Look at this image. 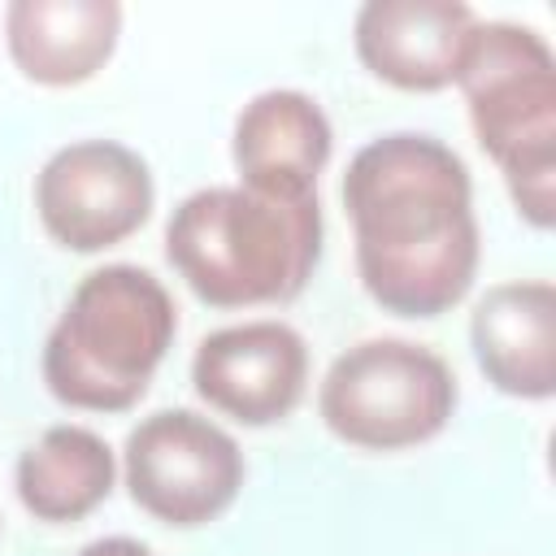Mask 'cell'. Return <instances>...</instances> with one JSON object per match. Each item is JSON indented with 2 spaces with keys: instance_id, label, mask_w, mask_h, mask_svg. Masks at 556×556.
Returning <instances> with one entry per match:
<instances>
[{
  "instance_id": "cell-8",
  "label": "cell",
  "mask_w": 556,
  "mask_h": 556,
  "mask_svg": "<svg viewBox=\"0 0 556 556\" xmlns=\"http://www.w3.org/2000/svg\"><path fill=\"white\" fill-rule=\"evenodd\" d=\"M200 400L243 426L282 421L308 382V348L287 321H243L200 339L191 356Z\"/></svg>"
},
{
  "instance_id": "cell-9",
  "label": "cell",
  "mask_w": 556,
  "mask_h": 556,
  "mask_svg": "<svg viewBox=\"0 0 556 556\" xmlns=\"http://www.w3.org/2000/svg\"><path fill=\"white\" fill-rule=\"evenodd\" d=\"M478 13L460 0H369L352 43L361 65L400 91H443L460 78Z\"/></svg>"
},
{
  "instance_id": "cell-14",
  "label": "cell",
  "mask_w": 556,
  "mask_h": 556,
  "mask_svg": "<svg viewBox=\"0 0 556 556\" xmlns=\"http://www.w3.org/2000/svg\"><path fill=\"white\" fill-rule=\"evenodd\" d=\"M78 556H152L139 539H126V534H109V539H96L87 543Z\"/></svg>"
},
{
  "instance_id": "cell-7",
  "label": "cell",
  "mask_w": 556,
  "mask_h": 556,
  "mask_svg": "<svg viewBox=\"0 0 556 556\" xmlns=\"http://www.w3.org/2000/svg\"><path fill=\"white\" fill-rule=\"evenodd\" d=\"M156 187L139 152L113 139L56 148L35 174V213L70 252H104L130 239L152 213Z\"/></svg>"
},
{
  "instance_id": "cell-5",
  "label": "cell",
  "mask_w": 556,
  "mask_h": 556,
  "mask_svg": "<svg viewBox=\"0 0 556 556\" xmlns=\"http://www.w3.org/2000/svg\"><path fill=\"white\" fill-rule=\"evenodd\" d=\"M456 408L447 361L413 339H365L334 356L317 413L326 430L365 452H400L434 439Z\"/></svg>"
},
{
  "instance_id": "cell-11",
  "label": "cell",
  "mask_w": 556,
  "mask_h": 556,
  "mask_svg": "<svg viewBox=\"0 0 556 556\" xmlns=\"http://www.w3.org/2000/svg\"><path fill=\"white\" fill-rule=\"evenodd\" d=\"M469 339L486 382L517 400H547L556 391V287L500 282L469 317Z\"/></svg>"
},
{
  "instance_id": "cell-4",
  "label": "cell",
  "mask_w": 556,
  "mask_h": 556,
  "mask_svg": "<svg viewBox=\"0 0 556 556\" xmlns=\"http://www.w3.org/2000/svg\"><path fill=\"white\" fill-rule=\"evenodd\" d=\"M469 126L534 230L556 222V56L517 22H478L460 78Z\"/></svg>"
},
{
  "instance_id": "cell-10",
  "label": "cell",
  "mask_w": 556,
  "mask_h": 556,
  "mask_svg": "<svg viewBox=\"0 0 556 556\" xmlns=\"http://www.w3.org/2000/svg\"><path fill=\"white\" fill-rule=\"evenodd\" d=\"M334 148L321 104L304 91L274 87L252 96L235 117L230 156L239 187L269 195H317V174Z\"/></svg>"
},
{
  "instance_id": "cell-12",
  "label": "cell",
  "mask_w": 556,
  "mask_h": 556,
  "mask_svg": "<svg viewBox=\"0 0 556 556\" xmlns=\"http://www.w3.org/2000/svg\"><path fill=\"white\" fill-rule=\"evenodd\" d=\"M122 35L113 0H13L4 43L22 78L39 87H78L104 70Z\"/></svg>"
},
{
  "instance_id": "cell-13",
  "label": "cell",
  "mask_w": 556,
  "mask_h": 556,
  "mask_svg": "<svg viewBox=\"0 0 556 556\" xmlns=\"http://www.w3.org/2000/svg\"><path fill=\"white\" fill-rule=\"evenodd\" d=\"M113 452L87 426L43 430L17 460V500L39 521H83L113 491Z\"/></svg>"
},
{
  "instance_id": "cell-3",
  "label": "cell",
  "mask_w": 556,
  "mask_h": 556,
  "mask_svg": "<svg viewBox=\"0 0 556 556\" xmlns=\"http://www.w3.org/2000/svg\"><path fill=\"white\" fill-rule=\"evenodd\" d=\"M178 330L161 278L139 265L91 269L43 343L48 391L83 413H126L143 400Z\"/></svg>"
},
{
  "instance_id": "cell-2",
  "label": "cell",
  "mask_w": 556,
  "mask_h": 556,
  "mask_svg": "<svg viewBox=\"0 0 556 556\" xmlns=\"http://www.w3.org/2000/svg\"><path fill=\"white\" fill-rule=\"evenodd\" d=\"M165 256L213 308L287 304L317 269L321 204L252 187L191 191L169 213Z\"/></svg>"
},
{
  "instance_id": "cell-1",
  "label": "cell",
  "mask_w": 556,
  "mask_h": 556,
  "mask_svg": "<svg viewBox=\"0 0 556 556\" xmlns=\"http://www.w3.org/2000/svg\"><path fill=\"white\" fill-rule=\"evenodd\" d=\"M361 287L395 317H439L478 274V217L465 161L434 135L369 139L343 174Z\"/></svg>"
},
{
  "instance_id": "cell-6",
  "label": "cell",
  "mask_w": 556,
  "mask_h": 556,
  "mask_svg": "<svg viewBox=\"0 0 556 556\" xmlns=\"http://www.w3.org/2000/svg\"><path fill=\"white\" fill-rule=\"evenodd\" d=\"M130 500L165 526H204L222 517L243 486L239 443L191 408H161L126 434Z\"/></svg>"
}]
</instances>
